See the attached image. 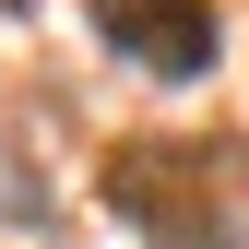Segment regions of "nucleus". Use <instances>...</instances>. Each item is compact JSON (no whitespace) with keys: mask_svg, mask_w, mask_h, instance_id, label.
<instances>
[{"mask_svg":"<svg viewBox=\"0 0 249 249\" xmlns=\"http://www.w3.org/2000/svg\"><path fill=\"white\" fill-rule=\"evenodd\" d=\"M237 190H249V166H237L226 142L142 131V142L107 154V202L131 213L154 249H213V237H226V213H237Z\"/></svg>","mask_w":249,"mask_h":249,"instance_id":"obj_1","label":"nucleus"},{"mask_svg":"<svg viewBox=\"0 0 249 249\" xmlns=\"http://www.w3.org/2000/svg\"><path fill=\"white\" fill-rule=\"evenodd\" d=\"M0 213H24V226L48 213V178H36V166H12V154H0Z\"/></svg>","mask_w":249,"mask_h":249,"instance_id":"obj_3","label":"nucleus"},{"mask_svg":"<svg viewBox=\"0 0 249 249\" xmlns=\"http://www.w3.org/2000/svg\"><path fill=\"white\" fill-rule=\"evenodd\" d=\"M83 24H95L107 59H131L154 83H202L226 59V12L213 0H83Z\"/></svg>","mask_w":249,"mask_h":249,"instance_id":"obj_2","label":"nucleus"},{"mask_svg":"<svg viewBox=\"0 0 249 249\" xmlns=\"http://www.w3.org/2000/svg\"><path fill=\"white\" fill-rule=\"evenodd\" d=\"M0 12H36V0H0Z\"/></svg>","mask_w":249,"mask_h":249,"instance_id":"obj_5","label":"nucleus"},{"mask_svg":"<svg viewBox=\"0 0 249 249\" xmlns=\"http://www.w3.org/2000/svg\"><path fill=\"white\" fill-rule=\"evenodd\" d=\"M213 249H249V226H226V237H213Z\"/></svg>","mask_w":249,"mask_h":249,"instance_id":"obj_4","label":"nucleus"}]
</instances>
